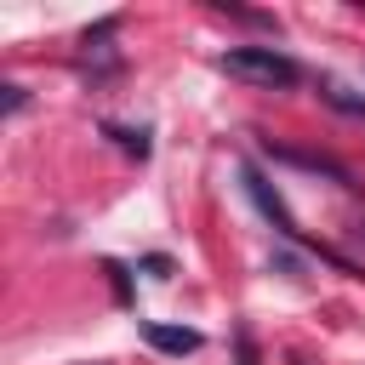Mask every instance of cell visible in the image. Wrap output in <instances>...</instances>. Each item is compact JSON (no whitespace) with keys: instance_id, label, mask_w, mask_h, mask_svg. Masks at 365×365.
<instances>
[{"instance_id":"6da1fadb","label":"cell","mask_w":365,"mask_h":365,"mask_svg":"<svg viewBox=\"0 0 365 365\" xmlns=\"http://www.w3.org/2000/svg\"><path fill=\"white\" fill-rule=\"evenodd\" d=\"M217 68L234 74V80H245V86H262V91H285V86L302 80V68H297L279 46H228V51L217 57Z\"/></svg>"},{"instance_id":"8992f818","label":"cell","mask_w":365,"mask_h":365,"mask_svg":"<svg viewBox=\"0 0 365 365\" xmlns=\"http://www.w3.org/2000/svg\"><path fill=\"white\" fill-rule=\"evenodd\" d=\"M6 91V114H23V103H29V91L23 86H0Z\"/></svg>"},{"instance_id":"7a4b0ae2","label":"cell","mask_w":365,"mask_h":365,"mask_svg":"<svg viewBox=\"0 0 365 365\" xmlns=\"http://www.w3.org/2000/svg\"><path fill=\"white\" fill-rule=\"evenodd\" d=\"M245 188H251V200H257V205H262V211H268V217H274V228H279V234H291V240H297V217H291V211H285V205H279V194H274V188H268V177H262V171H257V165H245Z\"/></svg>"},{"instance_id":"277c9868","label":"cell","mask_w":365,"mask_h":365,"mask_svg":"<svg viewBox=\"0 0 365 365\" xmlns=\"http://www.w3.org/2000/svg\"><path fill=\"white\" fill-rule=\"evenodd\" d=\"M319 91H325V103H336V108H342V114H359V120H365V97H354V91H348V86H336V80H325V86H319Z\"/></svg>"},{"instance_id":"5b68a950","label":"cell","mask_w":365,"mask_h":365,"mask_svg":"<svg viewBox=\"0 0 365 365\" xmlns=\"http://www.w3.org/2000/svg\"><path fill=\"white\" fill-rule=\"evenodd\" d=\"M108 137L125 148V154H137V160H148V131H120V125H108Z\"/></svg>"},{"instance_id":"3957f363","label":"cell","mask_w":365,"mask_h":365,"mask_svg":"<svg viewBox=\"0 0 365 365\" xmlns=\"http://www.w3.org/2000/svg\"><path fill=\"white\" fill-rule=\"evenodd\" d=\"M143 336H148L160 354H177V359L200 348V331H188V325H160V319H148V325H143Z\"/></svg>"}]
</instances>
